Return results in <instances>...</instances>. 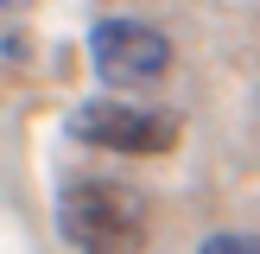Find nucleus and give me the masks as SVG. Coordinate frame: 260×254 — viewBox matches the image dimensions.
<instances>
[{"mask_svg": "<svg viewBox=\"0 0 260 254\" xmlns=\"http://www.w3.org/2000/svg\"><path fill=\"white\" fill-rule=\"evenodd\" d=\"M57 229L76 254H146V197L114 178H63Z\"/></svg>", "mask_w": 260, "mask_h": 254, "instance_id": "f257e3e1", "label": "nucleus"}, {"mask_svg": "<svg viewBox=\"0 0 260 254\" xmlns=\"http://www.w3.org/2000/svg\"><path fill=\"white\" fill-rule=\"evenodd\" d=\"M70 134L83 146H102V152H127V159H152V152H172L184 121L172 108H140V102H114V96H95L83 108H70Z\"/></svg>", "mask_w": 260, "mask_h": 254, "instance_id": "f03ea898", "label": "nucleus"}, {"mask_svg": "<svg viewBox=\"0 0 260 254\" xmlns=\"http://www.w3.org/2000/svg\"><path fill=\"white\" fill-rule=\"evenodd\" d=\"M89 64H95L102 83L140 89V83H159V76L172 70V38H165L152 19L114 13V19H95V25H89Z\"/></svg>", "mask_w": 260, "mask_h": 254, "instance_id": "7ed1b4c3", "label": "nucleus"}, {"mask_svg": "<svg viewBox=\"0 0 260 254\" xmlns=\"http://www.w3.org/2000/svg\"><path fill=\"white\" fill-rule=\"evenodd\" d=\"M0 7H7V13H19V7H25V0H0Z\"/></svg>", "mask_w": 260, "mask_h": 254, "instance_id": "423d86ee", "label": "nucleus"}, {"mask_svg": "<svg viewBox=\"0 0 260 254\" xmlns=\"http://www.w3.org/2000/svg\"><path fill=\"white\" fill-rule=\"evenodd\" d=\"M197 254H260V235H241V229H216V235H203Z\"/></svg>", "mask_w": 260, "mask_h": 254, "instance_id": "20e7f679", "label": "nucleus"}, {"mask_svg": "<svg viewBox=\"0 0 260 254\" xmlns=\"http://www.w3.org/2000/svg\"><path fill=\"white\" fill-rule=\"evenodd\" d=\"M0 57H7V70H25V32H19V25L0 32Z\"/></svg>", "mask_w": 260, "mask_h": 254, "instance_id": "39448f33", "label": "nucleus"}]
</instances>
